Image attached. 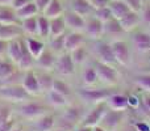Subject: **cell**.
<instances>
[{
  "label": "cell",
  "instance_id": "18",
  "mask_svg": "<svg viewBox=\"0 0 150 131\" xmlns=\"http://www.w3.org/2000/svg\"><path fill=\"white\" fill-rule=\"evenodd\" d=\"M63 18H65V22L67 29L74 32H83L86 26V17L75 13L74 11H66L63 13Z\"/></svg>",
  "mask_w": 150,
  "mask_h": 131
},
{
  "label": "cell",
  "instance_id": "47",
  "mask_svg": "<svg viewBox=\"0 0 150 131\" xmlns=\"http://www.w3.org/2000/svg\"><path fill=\"white\" fill-rule=\"evenodd\" d=\"M141 105L148 113H150V92H144L142 97H141Z\"/></svg>",
  "mask_w": 150,
  "mask_h": 131
},
{
  "label": "cell",
  "instance_id": "45",
  "mask_svg": "<svg viewBox=\"0 0 150 131\" xmlns=\"http://www.w3.org/2000/svg\"><path fill=\"white\" fill-rule=\"evenodd\" d=\"M125 3H127V5L129 7L130 11H134V12H141V9H142L144 7V3L142 0H124Z\"/></svg>",
  "mask_w": 150,
  "mask_h": 131
},
{
  "label": "cell",
  "instance_id": "17",
  "mask_svg": "<svg viewBox=\"0 0 150 131\" xmlns=\"http://www.w3.org/2000/svg\"><path fill=\"white\" fill-rule=\"evenodd\" d=\"M107 105L109 109H113V110H122L127 111L129 109V104H128V95H124L121 92H112L108 96V98L105 100Z\"/></svg>",
  "mask_w": 150,
  "mask_h": 131
},
{
  "label": "cell",
  "instance_id": "50",
  "mask_svg": "<svg viewBox=\"0 0 150 131\" xmlns=\"http://www.w3.org/2000/svg\"><path fill=\"white\" fill-rule=\"evenodd\" d=\"M29 1H32V0H13L9 7L12 8V9L17 11V9H20V8H23L25 4H28Z\"/></svg>",
  "mask_w": 150,
  "mask_h": 131
},
{
  "label": "cell",
  "instance_id": "3",
  "mask_svg": "<svg viewBox=\"0 0 150 131\" xmlns=\"http://www.w3.org/2000/svg\"><path fill=\"white\" fill-rule=\"evenodd\" d=\"M112 92H115V89L112 87H82L79 89H76L75 95L79 97V100L82 102L87 104V105H95L98 102L105 101L108 98V96Z\"/></svg>",
  "mask_w": 150,
  "mask_h": 131
},
{
  "label": "cell",
  "instance_id": "25",
  "mask_svg": "<svg viewBox=\"0 0 150 131\" xmlns=\"http://www.w3.org/2000/svg\"><path fill=\"white\" fill-rule=\"evenodd\" d=\"M132 42L137 51H150V33L148 32H136L132 37Z\"/></svg>",
  "mask_w": 150,
  "mask_h": 131
},
{
  "label": "cell",
  "instance_id": "1",
  "mask_svg": "<svg viewBox=\"0 0 150 131\" xmlns=\"http://www.w3.org/2000/svg\"><path fill=\"white\" fill-rule=\"evenodd\" d=\"M13 109L15 114L21 122H32L50 111V106L46 104V101L42 102L40 100H36V97H32L20 104H15Z\"/></svg>",
  "mask_w": 150,
  "mask_h": 131
},
{
  "label": "cell",
  "instance_id": "12",
  "mask_svg": "<svg viewBox=\"0 0 150 131\" xmlns=\"http://www.w3.org/2000/svg\"><path fill=\"white\" fill-rule=\"evenodd\" d=\"M84 36L90 41H98L104 37V22H101L95 16H90L86 18V26L83 30Z\"/></svg>",
  "mask_w": 150,
  "mask_h": 131
},
{
  "label": "cell",
  "instance_id": "21",
  "mask_svg": "<svg viewBox=\"0 0 150 131\" xmlns=\"http://www.w3.org/2000/svg\"><path fill=\"white\" fill-rule=\"evenodd\" d=\"M80 79H82L83 87H95V85H98L99 83H100L93 63H91V64L86 63V64L83 66L82 74H80Z\"/></svg>",
  "mask_w": 150,
  "mask_h": 131
},
{
  "label": "cell",
  "instance_id": "13",
  "mask_svg": "<svg viewBox=\"0 0 150 131\" xmlns=\"http://www.w3.org/2000/svg\"><path fill=\"white\" fill-rule=\"evenodd\" d=\"M21 85H23L24 89L32 97H40V96H42L40 83H38V79H37L36 69L34 68L28 69V71H25L23 74V76H21Z\"/></svg>",
  "mask_w": 150,
  "mask_h": 131
},
{
  "label": "cell",
  "instance_id": "31",
  "mask_svg": "<svg viewBox=\"0 0 150 131\" xmlns=\"http://www.w3.org/2000/svg\"><path fill=\"white\" fill-rule=\"evenodd\" d=\"M70 54H71V58H73L75 66L79 67V66H84L86 63L88 62L90 50H88V47H87V43H84V45H82V46H79L78 49L73 50Z\"/></svg>",
  "mask_w": 150,
  "mask_h": 131
},
{
  "label": "cell",
  "instance_id": "5",
  "mask_svg": "<svg viewBox=\"0 0 150 131\" xmlns=\"http://www.w3.org/2000/svg\"><path fill=\"white\" fill-rule=\"evenodd\" d=\"M93 66H95L96 72H98L99 81H100L101 84L107 85V87H115V85L119 84L120 74L115 66L107 64V63L99 62V60H95Z\"/></svg>",
  "mask_w": 150,
  "mask_h": 131
},
{
  "label": "cell",
  "instance_id": "56",
  "mask_svg": "<svg viewBox=\"0 0 150 131\" xmlns=\"http://www.w3.org/2000/svg\"><path fill=\"white\" fill-rule=\"evenodd\" d=\"M92 131H107L104 127H101L100 125H98V126H93L92 127Z\"/></svg>",
  "mask_w": 150,
  "mask_h": 131
},
{
  "label": "cell",
  "instance_id": "26",
  "mask_svg": "<svg viewBox=\"0 0 150 131\" xmlns=\"http://www.w3.org/2000/svg\"><path fill=\"white\" fill-rule=\"evenodd\" d=\"M24 36V32L20 25H5L0 24V39L11 41V39L20 38Z\"/></svg>",
  "mask_w": 150,
  "mask_h": 131
},
{
  "label": "cell",
  "instance_id": "14",
  "mask_svg": "<svg viewBox=\"0 0 150 131\" xmlns=\"http://www.w3.org/2000/svg\"><path fill=\"white\" fill-rule=\"evenodd\" d=\"M23 71L18 69V67L12 63L8 58H0V85L7 83H15L12 79L17 75H20Z\"/></svg>",
  "mask_w": 150,
  "mask_h": 131
},
{
  "label": "cell",
  "instance_id": "40",
  "mask_svg": "<svg viewBox=\"0 0 150 131\" xmlns=\"http://www.w3.org/2000/svg\"><path fill=\"white\" fill-rule=\"evenodd\" d=\"M13 116H15V109L12 104L0 100V123L11 119Z\"/></svg>",
  "mask_w": 150,
  "mask_h": 131
},
{
  "label": "cell",
  "instance_id": "8",
  "mask_svg": "<svg viewBox=\"0 0 150 131\" xmlns=\"http://www.w3.org/2000/svg\"><path fill=\"white\" fill-rule=\"evenodd\" d=\"M127 111L122 110H113V109H107V111L104 113L103 118L100 121V126L104 127L107 131H115L122 126L127 117Z\"/></svg>",
  "mask_w": 150,
  "mask_h": 131
},
{
  "label": "cell",
  "instance_id": "54",
  "mask_svg": "<svg viewBox=\"0 0 150 131\" xmlns=\"http://www.w3.org/2000/svg\"><path fill=\"white\" fill-rule=\"evenodd\" d=\"M12 1L13 0H0V5H1V7H9Z\"/></svg>",
  "mask_w": 150,
  "mask_h": 131
},
{
  "label": "cell",
  "instance_id": "44",
  "mask_svg": "<svg viewBox=\"0 0 150 131\" xmlns=\"http://www.w3.org/2000/svg\"><path fill=\"white\" fill-rule=\"evenodd\" d=\"M140 17H141V24L146 25L150 29V4H146L142 7L140 12Z\"/></svg>",
  "mask_w": 150,
  "mask_h": 131
},
{
  "label": "cell",
  "instance_id": "24",
  "mask_svg": "<svg viewBox=\"0 0 150 131\" xmlns=\"http://www.w3.org/2000/svg\"><path fill=\"white\" fill-rule=\"evenodd\" d=\"M34 69H36V75H37V79H38V83H40V88H41L42 96H44L45 93L52 90L53 83H54V77H55L54 72L45 71V69H38V68H34Z\"/></svg>",
  "mask_w": 150,
  "mask_h": 131
},
{
  "label": "cell",
  "instance_id": "57",
  "mask_svg": "<svg viewBox=\"0 0 150 131\" xmlns=\"http://www.w3.org/2000/svg\"><path fill=\"white\" fill-rule=\"evenodd\" d=\"M53 131H70V130H67V129H63V127H55Z\"/></svg>",
  "mask_w": 150,
  "mask_h": 131
},
{
  "label": "cell",
  "instance_id": "51",
  "mask_svg": "<svg viewBox=\"0 0 150 131\" xmlns=\"http://www.w3.org/2000/svg\"><path fill=\"white\" fill-rule=\"evenodd\" d=\"M7 49H8V41L0 39V58H7Z\"/></svg>",
  "mask_w": 150,
  "mask_h": 131
},
{
  "label": "cell",
  "instance_id": "20",
  "mask_svg": "<svg viewBox=\"0 0 150 131\" xmlns=\"http://www.w3.org/2000/svg\"><path fill=\"white\" fill-rule=\"evenodd\" d=\"M44 97H45L46 104L53 109H63L65 106H67L69 104H70V98L61 95V93H58V92H55L54 89L45 93Z\"/></svg>",
  "mask_w": 150,
  "mask_h": 131
},
{
  "label": "cell",
  "instance_id": "34",
  "mask_svg": "<svg viewBox=\"0 0 150 131\" xmlns=\"http://www.w3.org/2000/svg\"><path fill=\"white\" fill-rule=\"evenodd\" d=\"M125 32L122 30L120 21L117 18L112 17L111 20L104 22V36H109V37H117L120 34H124Z\"/></svg>",
  "mask_w": 150,
  "mask_h": 131
},
{
  "label": "cell",
  "instance_id": "48",
  "mask_svg": "<svg viewBox=\"0 0 150 131\" xmlns=\"http://www.w3.org/2000/svg\"><path fill=\"white\" fill-rule=\"evenodd\" d=\"M128 104H129V108H138L141 104V100L137 97L136 95H128Z\"/></svg>",
  "mask_w": 150,
  "mask_h": 131
},
{
  "label": "cell",
  "instance_id": "35",
  "mask_svg": "<svg viewBox=\"0 0 150 131\" xmlns=\"http://www.w3.org/2000/svg\"><path fill=\"white\" fill-rule=\"evenodd\" d=\"M109 9H111V12H112V16H113L115 18H117V20L124 17L130 11L124 0H112L111 4H109Z\"/></svg>",
  "mask_w": 150,
  "mask_h": 131
},
{
  "label": "cell",
  "instance_id": "33",
  "mask_svg": "<svg viewBox=\"0 0 150 131\" xmlns=\"http://www.w3.org/2000/svg\"><path fill=\"white\" fill-rule=\"evenodd\" d=\"M63 13H65V9H63L62 1L61 0H50V3L44 9L42 15L46 16L47 18H54L58 16H62Z\"/></svg>",
  "mask_w": 150,
  "mask_h": 131
},
{
  "label": "cell",
  "instance_id": "15",
  "mask_svg": "<svg viewBox=\"0 0 150 131\" xmlns=\"http://www.w3.org/2000/svg\"><path fill=\"white\" fill-rule=\"evenodd\" d=\"M57 58H58V54H55L49 46H46V49L42 51V54L36 59V66H34V68L54 72Z\"/></svg>",
  "mask_w": 150,
  "mask_h": 131
},
{
  "label": "cell",
  "instance_id": "41",
  "mask_svg": "<svg viewBox=\"0 0 150 131\" xmlns=\"http://www.w3.org/2000/svg\"><path fill=\"white\" fill-rule=\"evenodd\" d=\"M136 87L142 89L144 92H150V72L148 74H140L133 79Z\"/></svg>",
  "mask_w": 150,
  "mask_h": 131
},
{
  "label": "cell",
  "instance_id": "10",
  "mask_svg": "<svg viewBox=\"0 0 150 131\" xmlns=\"http://www.w3.org/2000/svg\"><path fill=\"white\" fill-rule=\"evenodd\" d=\"M75 69H76V66H75L70 53L65 51L58 55L57 63H55L54 67L55 74L59 75L61 77H70L75 74Z\"/></svg>",
  "mask_w": 150,
  "mask_h": 131
},
{
  "label": "cell",
  "instance_id": "11",
  "mask_svg": "<svg viewBox=\"0 0 150 131\" xmlns=\"http://www.w3.org/2000/svg\"><path fill=\"white\" fill-rule=\"evenodd\" d=\"M57 118L54 113L47 111L46 114L38 117L32 122H26L30 131H53L57 127Z\"/></svg>",
  "mask_w": 150,
  "mask_h": 131
},
{
  "label": "cell",
  "instance_id": "49",
  "mask_svg": "<svg viewBox=\"0 0 150 131\" xmlns=\"http://www.w3.org/2000/svg\"><path fill=\"white\" fill-rule=\"evenodd\" d=\"M134 130L136 131H150V123L146 121H138L134 125Z\"/></svg>",
  "mask_w": 150,
  "mask_h": 131
},
{
  "label": "cell",
  "instance_id": "6",
  "mask_svg": "<svg viewBox=\"0 0 150 131\" xmlns=\"http://www.w3.org/2000/svg\"><path fill=\"white\" fill-rule=\"evenodd\" d=\"M111 46L117 64L124 67L129 66L132 62V49L129 43L124 39H113L111 42Z\"/></svg>",
  "mask_w": 150,
  "mask_h": 131
},
{
  "label": "cell",
  "instance_id": "38",
  "mask_svg": "<svg viewBox=\"0 0 150 131\" xmlns=\"http://www.w3.org/2000/svg\"><path fill=\"white\" fill-rule=\"evenodd\" d=\"M37 18H38V37L47 41L50 37V18H47L42 13H40Z\"/></svg>",
  "mask_w": 150,
  "mask_h": 131
},
{
  "label": "cell",
  "instance_id": "16",
  "mask_svg": "<svg viewBox=\"0 0 150 131\" xmlns=\"http://www.w3.org/2000/svg\"><path fill=\"white\" fill-rule=\"evenodd\" d=\"M87 37L84 36L83 32H66V38H65V50L67 53H71L73 50L78 49L79 46L87 43Z\"/></svg>",
  "mask_w": 150,
  "mask_h": 131
},
{
  "label": "cell",
  "instance_id": "27",
  "mask_svg": "<svg viewBox=\"0 0 150 131\" xmlns=\"http://www.w3.org/2000/svg\"><path fill=\"white\" fill-rule=\"evenodd\" d=\"M71 11L75 13L83 16V17H90L93 15V7L91 5L90 0H73L71 1Z\"/></svg>",
  "mask_w": 150,
  "mask_h": 131
},
{
  "label": "cell",
  "instance_id": "28",
  "mask_svg": "<svg viewBox=\"0 0 150 131\" xmlns=\"http://www.w3.org/2000/svg\"><path fill=\"white\" fill-rule=\"evenodd\" d=\"M21 38V37H20ZM20 38L11 39L8 41V49H7V58L16 66L18 64L21 58V41Z\"/></svg>",
  "mask_w": 150,
  "mask_h": 131
},
{
  "label": "cell",
  "instance_id": "36",
  "mask_svg": "<svg viewBox=\"0 0 150 131\" xmlns=\"http://www.w3.org/2000/svg\"><path fill=\"white\" fill-rule=\"evenodd\" d=\"M52 89H54L55 92L61 93V95L66 96V97H69V98L74 95V90H73V88H71V85L69 84L66 80L61 79V77H54V83H53Z\"/></svg>",
  "mask_w": 150,
  "mask_h": 131
},
{
  "label": "cell",
  "instance_id": "7",
  "mask_svg": "<svg viewBox=\"0 0 150 131\" xmlns=\"http://www.w3.org/2000/svg\"><path fill=\"white\" fill-rule=\"evenodd\" d=\"M108 109V105H107L105 101H101V102H98L95 105L91 106V109L88 111H86L83 119L80 121L79 126H86V127H93L98 126L100 123L101 118H103L104 113Z\"/></svg>",
  "mask_w": 150,
  "mask_h": 131
},
{
  "label": "cell",
  "instance_id": "37",
  "mask_svg": "<svg viewBox=\"0 0 150 131\" xmlns=\"http://www.w3.org/2000/svg\"><path fill=\"white\" fill-rule=\"evenodd\" d=\"M16 15H17V17L20 18V20H24V18L33 17V16L40 15V11H38V8H37L36 3H34V0H32L28 4L24 5L23 8L16 11Z\"/></svg>",
  "mask_w": 150,
  "mask_h": 131
},
{
  "label": "cell",
  "instance_id": "39",
  "mask_svg": "<svg viewBox=\"0 0 150 131\" xmlns=\"http://www.w3.org/2000/svg\"><path fill=\"white\" fill-rule=\"evenodd\" d=\"M65 38H66V33L61 34V36L57 37H52V38L47 39V46L55 53V54H62L65 53Z\"/></svg>",
  "mask_w": 150,
  "mask_h": 131
},
{
  "label": "cell",
  "instance_id": "30",
  "mask_svg": "<svg viewBox=\"0 0 150 131\" xmlns=\"http://www.w3.org/2000/svg\"><path fill=\"white\" fill-rule=\"evenodd\" d=\"M37 16H33V17H28V18L21 20L20 26L24 32V36L38 37V18H37Z\"/></svg>",
  "mask_w": 150,
  "mask_h": 131
},
{
  "label": "cell",
  "instance_id": "2",
  "mask_svg": "<svg viewBox=\"0 0 150 131\" xmlns=\"http://www.w3.org/2000/svg\"><path fill=\"white\" fill-rule=\"evenodd\" d=\"M61 110H62V113L59 116V119L57 118V127H63V129H67L70 131H73L76 126H79L80 121L86 114L82 105L71 102Z\"/></svg>",
  "mask_w": 150,
  "mask_h": 131
},
{
  "label": "cell",
  "instance_id": "19",
  "mask_svg": "<svg viewBox=\"0 0 150 131\" xmlns=\"http://www.w3.org/2000/svg\"><path fill=\"white\" fill-rule=\"evenodd\" d=\"M20 41H21V58H20V62H18L17 67L20 71L25 72V71H28V69L34 68V66H36V59L33 58V55L30 54V51H29L28 47H26L24 36L20 38Z\"/></svg>",
  "mask_w": 150,
  "mask_h": 131
},
{
  "label": "cell",
  "instance_id": "55",
  "mask_svg": "<svg viewBox=\"0 0 150 131\" xmlns=\"http://www.w3.org/2000/svg\"><path fill=\"white\" fill-rule=\"evenodd\" d=\"M12 131H24V123H23V122H20V123H18Z\"/></svg>",
  "mask_w": 150,
  "mask_h": 131
},
{
  "label": "cell",
  "instance_id": "23",
  "mask_svg": "<svg viewBox=\"0 0 150 131\" xmlns=\"http://www.w3.org/2000/svg\"><path fill=\"white\" fill-rule=\"evenodd\" d=\"M120 25H121L122 30L125 33H130L133 32L137 26L141 25V17H140V13L134 12V11H129L124 17L120 18Z\"/></svg>",
  "mask_w": 150,
  "mask_h": 131
},
{
  "label": "cell",
  "instance_id": "4",
  "mask_svg": "<svg viewBox=\"0 0 150 131\" xmlns=\"http://www.w3.org/2000/svg\"><path fill=\"white\" fill-rule=\"evenodd\" d=\"M29 98H32V96L24 89L21 81L7 83V84L0 85V100L1 101L15 105V104H20Z\"/></svg>",
  "mask_w": 150,
  "mask_h": 131
},
{
  "label": "cell",
  "instance_id": "29",
  "mask_svg": "<svg viewBox=\"0 0 150 131\" xmlns=\"http://www.w3.org/2000/svg\"><path fill=\"white\" fill-rule=\"evenodd\" d=\"M0 24L5 25H20L21 20L17 17L16 11L11 7H1L0 5Z\"/></svg>",
  "mask_w": 150,
  "mask_h": 131
},
{
  "label": "cell",
  "instance_id": "52",
  "mask_svg": "<svg viewBox=\"0 0 150 131\" xmlns=\"http://www.w3.org/2000/svg\"><path fill=\"white\" fill-rule=\"evenodd\" d=\"M34 3H36L37 8H38L40 13L44 12V9L47 7V4L50 3V0H34Z\"/></svg>",
  "mask_w": 150,
  "mask_h": 131
},
{
  "label": "cell",
  "instance_id": "53",
  "mask_svg": "<svg viewBox=\"0 0 150 131\" xmlns=\"http://www.w3.org/2000/svg\"><path fill=\"white\" fill-rule=\"evenodd\" d=\"M73 131H92V127H86V126H76Z\"/></svg>",
  "mask_w": 150,
  "mask_h": 131
},
{
  "label": "cell",
  "instance_id": "32",
  "mask_svg": "<svg viewBox=\"0 0 150 131\" xmlns=\"http://www.w3.org/2000/svg\"><path fill=\"white\" fill-rule=\"evenodd\" d=\"M66 30H67V26H66L63 15L58 16V17H54V18H50V37L49 38L61 36V34H65Z\"/></svg>",
  "mask_w": 150,
  "mask_h": 131
},
{
  "label": "cell",
  "instance_id": "9",
  "mask_svg": "<svg viewBox=\"0 0 150 131\" xmlns=\"http://www.w3.org/2000/svg\"><path fill=\"white\" fill-rule=\"evenodd\" d=\"M93 53H95V57H96L95 60H99V62H103L112 66L117 64L113 51H112L111 42L103 41V39L93 41Z\"/></svg>",
  "mask_w": 150,
  "mask_h": 131
},
{
  "label": "cell",
  "instance_id": "22",
  "mask_svg": "<svg viewBox=\"0 0 150 131\" xmlns=\"http://www.w3.org/2000/svg\"><path fill=\"white\" fill-rule=\"evenodd\" d=\"M25 38V43H26V47L28 50L30 51V54L33 55L34 59L40 57L42 54L45 49L47 46V41L45 39H41L40 37H29V36H24Z\"/></svg>",
  "mask_w": 150,
  "mask_h": 131
},
{
  "label": "cell",
  "instance_id": "43",
  "mask_svg": "<svg viewBox=\"0 0 150 131\" xmlns=\"http://www.w3.org/2000/svg\"><path fill=\"white\" fill-rule=\"evenodd\" d=\"M20 122L21 121L17 118V116L15 114V116H13L11 119H8V121L0 123V131H12L18 123H20Z\"/></svg>",
  "mask_w": 150,
  "mask_h": 131
},
{
  "label": "cell",
  "instance_id": "46",
  "mask_svg": "<svg viewBox=\"0 0 150 131\" xmlns=\"http://www.w3.org/2000/svg\"><path fill=\"white\" fill-rule=\"evenodd\" d=\"M112 0H90L91 5L93 7V9H99V8H104V7H109Z\"/></svg>",
  "mask_w": 150,
  "mask_h": 131
},
{
  "label": "cell",
  "instance_id": "42",
  "mask_svg": "<svg viewBox=\"0 0 150 131\" xmlns=\"http://www.w3.org/2000/svg\"><path fill=\"white\" fill-rule=\"evenodd\" d=\"M93 16L96 18L101 21V22H105V21L111 20L113 16H112V12L109 9V7H104V8H99V9H95L93 11Z\"/></svg>",
  "mask_w": 150,
  "mask_h": 131
},
{
  "label": "cell",
  "instance_id": "58",
  "mask_svg": "<svg viewBox=\"0 0 150 131\" xmlns=\"http://www.w3.org/2000/svg\"><path fill=\"white\" fill-rule=\"evenodd\" d=\"M115 131H127V130L122 129V127H120V129H117V130H115Z\"/></svg>",
  "mask_w": 150,
  "mask_h": 131
}]
</instances>
